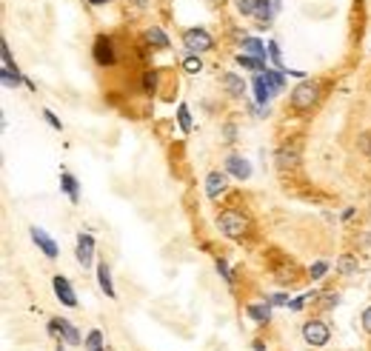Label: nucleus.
<instances>
[{"instance_id":"obj_1","label":"nucleus","mask_w":371,"mask_h":351,"mask_svg":"<svg viewBox=\"0 0 371 351\" xmlns=\"http://www.w3.org/2000/svg\"><path fill=\"white\" fill-rule=\"evenodd\" d=\"M317 100H320V80H311V78L300 80L291 89V98H289V103H291L294 111H311V106Z\"/></svg>"},{"instance_id":"obj_2","label":"nucleus","mask_w":371,"mask_h":351,"mask_svg":"<svg viewBox=\"0 0 371 351\" xmlns=\"http://www.w3.org/2000/svg\"><path fill=\"white\" fill-rule=\"evenodd\" d=\"M217 226H220V231L226 234V237L240 240V237L248 234L251 220L243 212H237V208H226V212H220V217H217Z\"/></svg>"},{"instance_id":"obj_3","label":"nucleus","mask_w":371,"mask_h":351,"mask_svg":"<svg viewBox=\"0 0 371 351\" xmlns=\"http://www.w3.org/2000/svg\"><path fill=\"white\" fill-rule=\"evenodd\" d=\"M183 46L194 55H203V52H212L215 49V37L208 35L206 29H186L183 32Z\"/></svg>"},{"instance_id":"obj_4","label":"nucleus","mask_w":371,"mask_h":351,"mask_svg":"<svg viewBox=\"0 0 371 351\" xmlns=\"http://www.w3.org/2000/svg\"><path fill=\"white\" fill-rule=\"evenodd\" d=\"M303 340L311 348H323V345H329V340H332V329L323 320H309L303 325Z\"/></svg>"},{"instance_id":"obj_5","label":"nucleus","mask_w":371,"mask_h":351,"mask_svg":"<svg viewBox=\"0 0 371 351\" xmlns=\"http://www.w3.org/2000/svg\"><path fill=\"white\" fill-rule=\"evenodd\" d=\"M226 189H228V172H208V177H206L208 200H220V195H226Z\"/></svg>"},{"instance_id":"obj_6","label":"nucleus","mask_w":371,"mask_h":351,"mask_svg":"<svg viewBox=\"0 0 371 351\" xmlns=\"http://www.w3.org/2000/svg\"><path fill=\"white\" fill-rule=\"evenodd\" d=\"M49 332L52 334H60L63 337V343H69V345H78L80 343V334H78V329L69 320H63V317H55L52 323H49Z\"/></svg>"},{"instance_id":"obj_7","label":"nucleus","mask_w":371,"mask_h":351,"mask_svg":"<svg viewBox=\"0 0 371 351\" xmlns=\"http://www.w3.org/2000/svg\"><path fill=\"white\" fill-rule=\"evenodd\" d=\"M52 286H55V294H57V300L63 303V306H69V309H75L78 306V294H75V289H72V283H69L66 277H55L52 280Z\"/></svg>"},{"instance_id":"obj_8","label":"nucleus","mask_w":371,"mask_h":351,"mask_svg":"<svg viewBox=\"0 0 371 351\" xmlns=\"http://www.w3.org/2000/svg\"><path fill=\"white\" fill-rule=\"evenodd\" d=\"M226 172L231 177H237V180H248L251 177V163L246 157H240V154H228L226 157Z\"/></svg>"},{"instance_id":"obj_9","label":"nucleus","mask_w":371,"mask_h":351,"mask_svg":"<svg viewBox=\"0 0 371 351\" xmlns=\"http://www.w3.org/2000/svg\"><path fill=\"white\" fill-rule=\"evenodd\" d=\"M91 260H95V237L91 234H78V263L89 269Z\"/></svg>"},{"instance_id":"obj_10","label":"nucleus","mask_w":371,"mask_h":351,"mask_svg":"<svg viewBox=\"0 0 371 351\" xmlns=\"http://www.w3.org/2000/svg\"><path fill=\"white\" fill-rule=\"evenodd\" d=\"M95 60H98V66H114V46H111V40L109 37H98L95 40Z\"/></svg>"},{"instance_id":"obj_11","label":"nucleus","mask_w":371,"mask_h":351,"mask_svg":"<svg viewBox=\"0 0 371 351\" xmlns=\"http://www.w3.org/2000/svg\"><path fill=\"white\" fill-rule=\"evenodd\" d=\"M29 234H32V240L37 243V249H40L46 257H52V260H55V257L60 254V251H57V243H55V240H52V237H49V234H46L43 228L32 226V231H29Z\"/></svg>"},{"instance_id":"obj_12","label":"nucleus","mask_w":371,"mask_h":351,"mask_svg":"<svg viewBox=\"0 0 371 351\" xmlns=\"http://www.w3.org/2000/svg\"><path fill=\"white\" fill-rule=\"evenodd\" d=\"M271 95H274V89L269 86L266 75H263V72H257V75H254V98H257V103H260V106H266V103L271 100Z\"/></svg>"},{"instance_id":"obj_13","label":"nucleus","mask_w":371,"mask_h":351,"mask_svg":"<svg viewBox=\"0 0 371 351\" xmlns=\"http://www.w3.org/2000/svg\"><path fill=\"white\" fill-rule=\"evenodd\" d=\"M246 314L257 325H266L271 320V303H251V306H246Z\"/></svg>"},{"instance_id":"obj_14","label":"nucleus","mask_w":371,"mask_h":351,"mask_svg":"<svg viewBox=\"0 0 371 351\" xmlns=\"http://www.w3.org/2000/svg\"><path fill=\"white\" fill-rule=\"evenodd\" d=\"M274 0H257V9H254V17H257L260 29H269L271 26V17H274Z\"/></svg>"},{"instance_id":"obj_15","label":"nucleus","mask_w":371,"mask_h":351,"mask_svg":"<svg viewBox=\"0 0 371 351\" xmlns=\"http://www.w3.org/2000/svg\"><path fill=\"white\" fill-rule=\"evenodd\" d=\"M223 86H226V91H228L231 98H243V91H246V83L237 75H231V72L223 75Z\"/></svg>"},{"instance_id":"obj_16","label":"nucleus","mask_w":371,"mask_h":351,"mask_svg":"<svg viewBox=\"0 0 371 351\" xmlns=\"http://www.w3.org/2000/svg\"><path fill=\"white\" fill-rule=\"evenodd\" d=\"M98 283H100V289L106 291V297H118V294H114V286H111V271H109V266L106 263H100L98 266Z\"/></svg>"},{"instance_id":"obj_17","label":"nucleus","mask_w":371,"mask_h":351,"mask_svg":"<svg viewBox=\"0 0 371 351\" xmlns=\"http://www.w3.org/2000/svg\"><path fill=\"white\" fill-rule=\"evenodd\" d=\"M243 55L263 57V60H266V46H263L257 37H243Z\"/></svg>"},{"instance_id":"obj_18","label":"nucleus","mask_w":371,"mask_h":351,"mask_svg":"<svg viewBox=\"0 0 371 351\" xmlns=\"http://www.w3.org/2000/svg\"><path fill=\"white\" fill-rule=\"evenodd\" d=\"M60 189L69 195V200H72V203H78V180H75V174L63 172V174H60Z\"/></svg>"},{"instance_id":"obj_19","label":"nucleus","mask_w":371,"mask_h":351,"mask_svg":"<svg viewBox=\"0 0 371 351\" xmlns=\"http://www.w3.org/2000/svg\"><path fill=\"white\" fill-rule=\"evenodd\" d=\"M146 40L154 46V49H169V37H166V32H163V29H157V26H152V29L146 32Z\"/></svg>"},{"instance_id":"obj_20","label":"nucleus","mask_w":371,"mask_h":351,"mask_svg":"<svg viewBox=\"0 0 371 351\" xmlns=\"http://www.w3.org/2000/svg\"><path fill=\"white\" fill-rule=\"evenodd\" d=\"M237 63H240L243 69H251V72H263V69H269L263 57H251V55H243V52L237 55Z\"/></svg>"},{"instance_id":"obj_21","label":"nucleus","mask_w":371,"mask_h":351,"mask_svg":"<svg viewBox=\"0 0 371 351\" xmlns=\"http://www.w3.org/2000/svg\"><path fill=\"white\" fill-rule=\"evenodd\" d=\"M177 123H180V132L183 134L192 132V114H189V106H186V103L177 106Z\"/></svg>"},{"instance_id":"obj_22","label":"nucleus","mask_w":371,"mask_h":351,"mask_svg":"<svg viewBox=\"0 0 371 351\" xmlns=\"http://www.w3.org/2000/svg\"><path fill=\"white\" fill-rule=\"evenodd\" d=\"M286 72H280V69H277V72H269L266 69V80H269V86L274 89V95L277 91H283V86H286V78H283Z\"/></svg>"},{"instance_id":"obj_23","label":"nucleus","mask_w":371,"mask_h":351,"mask_svg":"<svg viewBox=\"0 0 371 351\" xmlns=\"http://www.w3.org/2000/svg\"><path fill=\"white\" fill-rule=\"evenodd\" d=\"M297 163V149H280L277 152V166L286 169V166H294Z\"/></svg>"},{"instance_id":"obj_24","label":"nucleus","mask_w":371,"mask_h":351,"mask_svg":"<svg viewBox=\"0 0 371 351\" xmlns=\"http://www.w3.org/2000/svg\"><path fill=\"white\" fill-rule=\"evenodd\" d=\"M157 83H160L157 69H149V72L143 75V91H146V95H154V91H157Z\"/></svg>"},{"instance_id":"obj_25","label":"nucleus","mask_w":371,"mask_h":351,"mask_svg":"<svg viewBox=\"0 0 371 351\" xmlns=\"http://www.w3.org/2000/svg\"><path fill=\"white\" fill-rule=\"evenodd\" d=\"M337 269H340V274H354L357 271V260L352 254H343L340 260H337Z\"/></svg>"},{"instance_id":"obj_26","label":"nucleus","mask_w":371,"mask_h":351,"mask_svg":"<svg viewBox=\"0 0 371 351\" xmlns=\"http://www.w3.org/2000/svg\"><path fill=\"white\" fill-rule=\"evenodd\" d=\"M83 345L89 348V351H98V348H103V334L95 329V332H89L86 334V340H83Z\"/></svg>"},{"instance_id":"obj_27","label":"nucleus","mask_w":371,"mask_h":351,"mask_svg":"<svg viewBox=\"0 0 371 351\" xmlns=\"http://www.w3.org/2000/svg\"><path fill=\"white\" fill-rule=\"evenodd\" d=\"M183 69H186L189 75H200V72H203V60L192 55V57H186V60H183Z\"/></svg>"},{"instance_id":"obj_28","label":"nucleus","mask_w":371,"mask_h":351,"mask_svg":"<svg viewBox=\"0 0 371 351\" xmlns=\"http://www.w3.org/2000/svg\"><path fill=\"white\" fill-rule=\"evenodd\" d=\"M269 55H271V60H274V66L280 69V72H286V66H283V60H280V46H277L274 40L269 43Z\"/></svg>"},{"instance_id":"obj_29","label":"nucleus","mask_w":371,"mask_h":351,"mask_svg":"<svg viewBox=\"0 0 371 351\" xmlns=\"http://www.w3.org/2000/svg\"><path fill=\"white\" fill-rule=\"evenodd\" d=\"M326 271H329V263H326V260H317V263L309 269L311 280H320V277H326Z\"/></svg>"},{"instance_id":"obj_30","label":"nucleus","mask_w":371,"mask_h":351,"mask_svg":"<svg viewBox=\"0 0 371 351\" xmlns=\"http://www.w3.org/2000/svg\"><path fill=\"white\" fill-rule=\"evenodd\" d=\"M314 297H320V294H317V291H309V294H303V297H297L289 309H291V312H300V309H303L306 303H309V300H314Z\"/></svg>"},{"instance_id":"obj_31","label":"nucleus","mask_w":371,"mask_h":351,"mask_svg":"<svg viewBox=\"0 0 371 351\" xmlns=\"http://www.w3.org/2000/svg\"><path fill=\"white\" fill-rule=\"evenodd\" d=\"M237 9H240V15H254V9H257V0H237Z\"/></svg>"},{"instance_id":"obj_32","label":"nucleus","mask_w":371,"mask_h":351,"mask_svg":"<svg viewBox=\"0 0 371 351\" xmlns=\"http://www.w3.org/2000/svg\"><path fill=\"white\" fill-rule=\"evenodd\" d=\"M217 271L223 274V280H226V283H235V274H231V271H228L226 260H217Z\"/></svg>"},{"instance_id":"obj_33","label":"nucleus","mask_w":371,"mask_h":351,"mask_svg":"<svg viewBox=\"0 0 371 351\" xmlns=\"http://www.w3.org/2000/svg\"><path fill=\"white\" fill-rule=\"evenodd\" d=\"M269 303H271V306H291V303H289V294H271Z\"/></svg>"},{"instance_id":"obj_34","label":"nucleus","mask_w":371,"mask_h":351,"mask_svg":"<svg viewBox=\"0 0 371 351\" xmlns=\"http://www.w3.org/2000/svg\"><path fill=\"white\" fill-rule=\"evenodd\" d=\"M360 325H363V332H365V334H371V306L363 312V317H360Z\"/></svg>"},{"instance_id":"obj_35","label":"nucleus","mask_w":371,"mask_h":351,"mask_svg":"<svg viewBox=\"0 0 371 351\" xmlns=\"http://www.w3.org/2000/svg\"><path fill=\"white\" fill-rule=\"evenodd\" d=\"M43 117H46V123H49V126H52V129H57V132H60V129H63V123H60V120H57V117H55V114H52V111H49V109H46V111H43Z\"/></svg>"},{"instance_id":"obj_36","label":"nucleus","mask_w":371,"mask_h":351,"mask_svg":"<svg viewBox=\"0 0 371 351\" xmlns=\"http://www.w3.org/2000/svg\"><path fill=\"white\" fill-rule=\"evenodd\" d=\"M223 132H226V143H235V140H237V137H235V134H237V129L231 126V123H228V126H226Z\"/></svg>"},{"instance_id":"obj_37","label":"nucleus","mask_w":371,"mask_h":351,"mask_svg":"<svg viewBox=\"0 0 371 351\" xmlns=\"http://www.w3.org/2000/svg\"><path fill=\"white\" fill-rule=\"evenodd\" d=\"M360 152H365V154L371 152V134H363L360 137Z\"/></svg>"},{"instance_id":"obj_38","label":"nucleus","mask_w":371,"mask_h":351,"mask_svg":"<svg viewBox=\"0 0 371 351\" xmlns=\"http://www.w3.org/2000/svg\"><path fill=\"white\" fill-rule=\"evenodd\" d=\"M337 303H340V297H337V294H326V300H323V306L332 309V306H337Z\"/></svg>"},{"instance_id":"obj_39","label":"nucleus","mask_w":371,"mask_h":351,"mask_svg":"<svg viewBox=\"0 0 371 351\" xmlns=\"http://www.w3.org/2000/svg\"><path fill=\"white\" fill-rule=\"evenodd\" d=\"M89 3H91V6H106L109 0H89Z\"/></svg>"},{"instance_id":"obj_40","label":"nucleus","mask_w":371,"mask_h":351,"mask_svg":"<svg viewBox=\"0 0 371 351\" xmlns=\"http://www.w3.org/2000/svg\"><path fill=\"white\" fill-rule=\"evenodd\" d=\"M254 351H266V345L263 343H254Z\"/></svg>"},{"instance_id":"obj_41","label":"nucleus","mask_w":371,"mask_h":351,"mask_svg":"<svg viewBox=\"0 0 371 351\" xmlns=\"http://www.w3.org/2000/svg\"><path fill=\"white\" fill-rule=\"evenodd\" d=\"M57 351H66V348H63V345H57Z\"/></svg>"},{"instance_id":"obj_42","label":"nucleus","mask_w":371,"mask_h":351,"mask_svg":"<svg viewBox=\"0 0 371 351\" xmlns=\"http://www.w3.org/2000/svg\"><path fill=\"white\" fill-rule=\"evenodd\" d=\"M98 351H103V348H98Z\"/></svg>"},{"instance_id":"obj_43","label":"nucleus","mask_w":371,"mask_h":351,"mask_svg":"<svg viewBox=\"0 0 371 351\" xmlns=\"http://www.w3.org/2000/svg\"><path fill=\"white\" fill-rule=\"evenodd\" d=\"M215 3H217V0H215Z\"/></svg>"}]
</instances>
